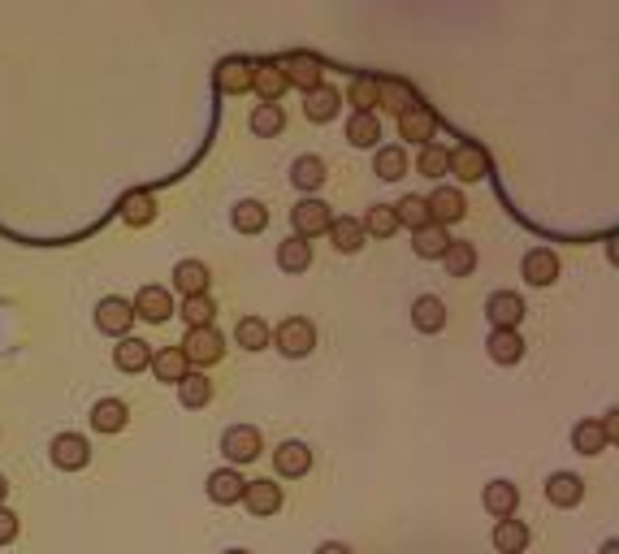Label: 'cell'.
<instances>
[{"label":"cell","instance_id":"obj_34","mask_svg":"<svg viewBox=\"0 0 619 554\" xmlns=\"http://www.w3.org/2000/svg\"><path fill=\"white\" fill-rule=\"evenodd\" d=\"M325 174H329V169H325L321 156H299V161L291 165V182L299 191H308V195L325 187Z\"/></svg>","mask_w":619,"mask_h":554},{"label":"cell","instance_id":"obj_48","mask_svg":"<svg viewBox=\"0 0 619 554\" xmlns=\"http://www.w3.org/2000/svg\"><path fill=\"white\" fill-rule=\"evenodd\" d=\"M18 529H22V524H18V516H13L9 507H0V546H9L13 537H18Z\"/></svg>","mask_w":619,"mask_h":554},{"label":"cell","instance_id":"obj_36","mask_svg":"<svg viewBox=\"0 0 619 554\" xmlns=\"http://www.w3.org/2000/svg\"><path fill=\"white\" fill-rule=\"evenodd\" d=\"M178 399H182V407H208L213 403V377L208 373H187L178 381Z\"/></svg>","mask_w":619,"mask_h":554},{"label":"cell","instance_id":"obj_16","mask_svg":"<svg viewBox=\"0 0 619 554\" xmlns=\"http://www.w3.org/2000/svg\"><path fill=\"white\" fill-rule=\"evenodd\" d=\"M252 91L265 104H278L282 100V91H286V74H282V65L278 61H256L252 65Z\"/></svg>","mask_w":619,"mask_h":554},{"label":"cell","instance_id":"obj_27","mask_svg":"<svg viewBox=\"0 0 619 554\" xmlns=\"http://www.w3.org/2000/svg\"><path fill=\"white\" fill-rule=\"evenodd\" d=\"M113 364L122 368V373H143V368L152 364V347L143 338H122L113 347Z\"/></svg>","mask_w":619,"mask_h":554},{"label":"cell","instance_id":"obj_49","mask_svg":"<svg viewBox=\"0 0 619 554\" xmlns=\"http://www.w3.org/2000/svg\"><path fill=\"white\" fill-rule=\"evenodd\" d=\"M598 425H602V433H607V442H615V438H619V420H615V412H607V416L598 420Z\"/></svg>","mask_w":619,"mask_h":554},{"label":"cell","instance_id":"obj_38","mask_svg":"<svg viewBox=\"0 0 619 554\" xmlns=\"http://www.w3.org/2000/svg\"><path fill=\"white\" fill-rule=\"evenodd\" d=\"M230 221H234V230H239V234H260L269 226V208L260 200H243V204H234Z\"/></svg>","mask_w":619,"mask_h":554},{"label":"cell","instance_id":"obj_39","mask_svg":"<svg viewBox=\"0 0 619 554\" xmlns=\"http://www.w3.org/2000/svg\"><path fill=\"white\" fill-rule=\"evenodd\" d=\"M394 208V221H399V226H407V230H425L429 226V204L420 200V195H403L399 204H390Z\"/></svg>","mask_w":619,"mask_h":554},{"label":"cell","instance_id":"obj_24","mask_svg":"<svg viewBox=\"0 0 619 554\" xmlns=\"http://www.w3.org/2000/svg\"><path fill=\"white\" fill-rule=\"evenodd\" d=\"M243 477L234 468H221V472H213L208 477V498H213L217 507H234V503H243Z\"/></svg>","mask_w":619,"mask_h":554},{"label":"cell","instance_id":"obj_45","mask_svg":"<svg viewBox=\"0 0 619 554\" xmlns=\"http://www.w3.org/2000/svg\"><path fill=\"white\" fill-rule=\"evenodd\" d=\"M360 226H364V239H368V234H373V239H390V234L399 230V221H394V208L390 204H373L364 213Z\"/></svg>","mask_w":619,"mask_h":554},{"label":"cell","instance_id":"obj_53","mask_svg":"<svg viewBox=\"0 0 619 554\" xmlns=\"http://www.w3.org/2000/svg\"><path fill=\"white\" fill-rule=\"evenodd\" d=\"M226 554H247V550H226Z\"/></svg>","mask_w":619,"mask_h":554},{"label":"cell","instance_id":"obj_32","mask_svg":"<svg viewBox=\"0 0 619 554\" xmlns=\"http://www.w3.org/2000/svg\"><path fill=\"white\" fill-rule=\"evenodd\" d=\"M446 247H451V234H446L442 226H433V221H429L425 230L412 234V252H416L420 260H442Z\"/></svg>","mask_w":619,"mask_h":554},{"label":"cell","instance_id":"obj_13","mask_svg":"<svg viewBox=\"0 0 619 554\" xmlns=\"http://www.w3.org/2000/svg\"><path fill=\"white\" fill-rule=\"evenodd\" d=\"M243 507L252 516H278L282 511V485L278 481H247L243 485Z\"/></svg>","mask_w":619,"mask_h":554},{"label":"cell","instance_id":"obj_47","mask_svg":"<svg viewBox=\"0 0 619 554\" xmlns=\"http://www.w3.org/2000/svg\"><path fill=\"white\" fill-rule=\"evenodd\" d=\"M347 100H351L355 113H373V109H377V78L360 74V78H355V83L347 87Z\"/></svg>","mask_w":619,"mask_h":554},{"label":"cell","instance_id":"obj_17","mask_svg":"<svg viewBox=\"0 0 619 554\" xmlns=\"http://www.w3.org/2000/svg\"><path fill=\"white\" fill-rule=\"evenodd\" d=\"M529 542H533V529L524 520L507 516V520L494 524V550L498 554H524V550H529Z\"/></svg>","mask_w":619,"mask_h":554},{"label":"cell","instance_id":"obj_26","mask_svg":"<svg viewBox=\"0 0 619 554\" xmlns=\"http://www.w3.org/2000/svg\"><path fill=\"white\" fill-rule=\"evenodd\" d=\"M329 243H334V252L355 256L364 247V226L355 217H334L329 221Z\"/></svg>","mask_w":619,"mask_h":554},{"label":"cell","instance_id":"obj_12","mask_svg":"<svg viewBox=\"0 0 619 554\" xmlns=\"http://www.w3.org/2000/svg\"><path fill=\"white\" fill-rule=\"evenodd\" d=\"M130 308H135V321L161 325V321H169V316H174V299H169L165 286H143Z\"/></svg>","mask_w":619,"mask_h":554},{"label":"cell","instance_id":"obj_20","mask_svg":"<svg viewBox=\"0 0 619 554\" xmlns=\"http://www.w3.org/2000/svg\"><path fill=\"white\" fill-rule=\"evenodd\" d=\"M481 503L494 520H507V516H516V507H520V490L511 481H490L481 494Z\"/></svg>","mask_w":619,"mask_h":554},{"label":"cell","instance_id":"obj_46","mask_svg":"<svg viewBox=\"0 0 619 554\" xmlns=\"http://www.w3.org/2000/svg\"><path fill=\"white\" fill-rule=\"evenodd\" d=\"M442 265H446V273H451V277H468L472 269H477V247L451 239V247H446V256H442Z\"/></svg>","mask_w":619,"mask_h":554},{"label":"cell","instance_id":"obj_10","mask_svg":"<svg viewBox=\"0 0 619 554\" xmlns=\"http://www.w3.org/2000/svg\"><path fill=\"white\" fill-rule=\"evenodd\" d=\"M429 221H433V226H455V221H464V213H468V200H464V191H459V187H438V191H433L429 195Z\"/></svg>","mask_w":619,"mask_h":554},{"label":"cell","instance_id":"obj_30","mask_svg":"<svg viewBox=\"0 0 619 554\" xmlns=\"http://www.w3.org/2000/svg\"><path fill=\"white\" fill-rule=\"evenodd\" d=\"M412 325L420 329V334H438V329L446 325V303L438 295H420L412 303Z\"/></svg>","mask_w":619,"mask_h":554},{"label":"cell","instance_id":"obj_35","mask_svg":"<svg viewBox=\"0 0 619 554\" xmlns=\"http://www.w3.org/2000/svg\"><path fill=\"white\" fill-rule=\"evenodd\" d=\"M269 338H273V329L265 325V321H260V316H243V321L239 325H234V342H239V347L243 351H265L269 347Z\"/></svg>","mask_w":619,"mask_h":554},{"label":"cell","instance_id":"obj_23","mask_svg":"<svg viewBox=\"0 0 619 554\" xmlns=\"http://www.w3.org/2000/svg\"><path fill=\"white\" fill-rule=\"evenodd\" d=\"M117 213H122L126 226H152L156 221V200H152V191H126L122 195V204H117Z\"/></svg>","mask_w":619,"mask_h":554},{"label":"cell","instance_id":"obj_37","mask_svg":"<svg viewBox=\"0 0 619 554\" xmlns=\"http://www.w3.org/2000/svg\"><path fill=\"white\" fill-rule=\"evenodd\" d=\"M377 139H381L377 113H351V122H347V143L351 148H377Z\"/></svg>","mask_w":619,"mask_h":554},{"label":"cell","instance_id":"obj_43","mask_svg":"<svg viewBox=\"0 0 619 554\" xmlns=\"http://www.w3.org/2000/svg\"><path fill=\"white\" fill-rule=\"evenodd\" d=\"M373 174H377L381 182H399V178L407 174V152H403V148H377V156H373Z\"/></svg>","mask_w":619,"mask_h":554},{"label":"cell","instance_id":"obj_22","mask_svg":"<svg viewBox=\"0 0 619 554\" xmlns=\"http://www.w3.org/2000/svg\"><path fill=\"white\" fill-rule=\"evenodd\" d=\"M412 104H416L412 83H403V78H377V109H390L399 117L403 109H412Z\"/></svg>","mask_w":619,"mask_h":554},{"label":"cell","instance_id":"obj_9","mask_svg":"<svg viewBox=\"0 0 619 554\" xmlns=\"http://www.w3.org/2000/svg\"><path fill=\"white\" fill-rule=\"evenodd\" d=\"M329 221H334V213H329V208L316 200V195H308V200H299L291 208V226H295L299 239H316V234H325Z\"/></svg>","mask_w":619,"mask_h":554},{"label":"cell","instance_id":"obj_11","mask_svg":"<svg viewBox=\"0 0 619 554\" xmlns=\"http://www.w3.org/2000/svg\"><path fill=\"white\" fill-rule=\"evenodd\" d=\"M524 299L516 295V290H494L490 299H485V316H490L494 329H516L524 321Z\"/></svg>","mask_w":619,"mask_h":554},{"label":"cell","instance_id":"obj_51","mask_svg":"<svg viewBox=\"0 0 619 554\" xmlns=\"http://www.w3.org/2000/svg\"><path fill=\"white\" fill-rule=\"evenodd\" d=\"M5 494H9V481L0 477V507H5Z\"/></svg>","mask_w":619,"mask_h":554},{"label":"cell","instance_id":"obj_4","mask_svg":"<svg viewBox=\"0 0 619 554\" xmlns=\"http://www.w3.org/2000/svg\"><path fill=\"white\" fill-rule=\"evenodd\" d=\"M182 355H187V364L213 368V364L221 360V355H226V338H221L213 325H208V329H187V342H182Z\"/></svg>","mask_w":619,"mask_h":554},{"label":"cell","instance_id":"obj_15","mask_svg":"<svg viewBox=\"0 0 619 554\" xmlns=\"http://www.w3.org/2000/svg\"><path fill=\"white\" fill-rule=\"evenodd\" d=\"M273 468H278V477H291V481L295 477H308V472H312V451H308L304 442L286 438L278 451H273Z\"/></svg>","mask_w":619,"mask_h":554},{"label":"cell","instance_id":"obj_52","mask_svg":"<svg viewBox=\"0 0 619 554\" xmlns=\"http://www.w3.org/2000/svg\"><path fill=\"white\" fill-rule=\"evenodd\" d=\"M602 554H619V546H615V542H607V550H602Z\"/></svg>","mask_w":619,"mask_h":554},{"label":"cell","instance_id":"obj_31","mask_svg":"<svg viewBox=\"0 0 619 554\" xmlns=\"http://www.w3.org/2000/svg\"><path fill=\"white\" fill-rule=\"evenodd\" d=\"M126 420H130V412H126L122 399H100L96 407H91V429L96 433H122Z\"/></svg>","mask_w":619,"mask_h":554},{"label":"cell","instance_id":"obj_14","mask_svg":"<svg viewBox=\"0 0 619 554\" xmlns=\"http://www.w3.org/2000/svg\"><path fill=\"white\" fill-rule=\"evenodd\" d=\"M217 91L221 96H243V91H252V61L243 57H226L217 65Z\"/></svg>","mask_w":619,"mask_h":554},{"label":"cell","instance_id":"obj_50","mask_svg":"<svg viewBox=\"0 0 619 554\" xmlns=\"http://www.w3.org/2000/svg\"><path fill=\"white\" fill-rule=\"evenodd\" d=\"M316 554H351V546H342V542H325Z\"/></svg>","mask_w":619,"mask_h":554},{"label":"cell","instance_id":"obj_8","mask_svg":"<svg viewBox=\"0 0 619 554\" xmlns=\"http://www.w3.org/2000/svg\"><path fill=\"white\" fill-rule=\"evenodd\" d=\"M135 325V308L122 299V295H109L96 303V329L109 338H126V329Z\"/></svg>","mask_w":619,"mask_h":554},{"label":"cell","instance_id":"obj_5","mask_svg":"<svg viewBox=\"0 0 619 554\" xmlns=\"http://www.w3.org/2000/svg\"><path fill=\"white\" fill-rule=\"evenodd\" d=\"M52 464H57L61 472H83L91 464V442L83 438V433H57L48 446Z\"/></svg>","mask_w":619,"mask_h":554},{"label":"cell","instance_id":"obj_6","mask_svg":"<svg viewBox=\"0 0 619 554\" xmlns=\"http://www.w3.org/2000/svg\"><path fill=\"white\" fill-rule=\"evenodd\" d=\"M446 174H455L464 182H481L490 174V152H485L477 139H464L459 148H451V169H446Z\"/></svg>","mask_w":619,"mask_h":554},{"label":"cell","instance_id":"obj_2","mask_svg":"<svg viewBox=\"0 0 619 554\" xmlns=\"http://www.w3.org/2000/svg\"><path fill=\"white\" fill-rule=\"evenodd\" d=\"M278 65H282V74H286V87H299L304 96H308L312 87L325 83V61L316 57V52H286Z\"/></svg>","mask_w":619,"mask_h":554},{"label":"cell","instance_id":"obj_3","mask_svg":"<svg viewBox=\"0 0 619 554\" xmlns=\"http://www.w3.org/2000/svg\"><path fill=\"white\" fill-rule=\"evenodd\" d=\"M260 451H265V438H260L256 425H230L221 433V455H226L230 464H252Z\"/></svg>","mask_w":619,"mask_h":554},{"label":"cell","instance_id":"obj_42","mask_svg":"<svg viewBox=\"0 0 619 554\" xmlns=\"http://www.w3.org/2000/svg\"><path fill=\"white\" fill-rule=\"evenodd\" d=\"M572 446H576L581 455H602L611 442H607V433H602L598 420H581V425L572 429Z\"/></svg>","mask_w":619,"mask_h":554},{"label":"cell","instance_id":"obj_18","mask_svg":"<svg viewBox=\"0 0 619 554\" xmlns=\"http://www.w3.org/2000/svg\"><path fill=\"white\" fill-rule=\"evenodd\" d=\"M304 113H308V122H334V117L342 113V91L338 87H312L308 96H304Z\"/></svg>","mask_w":619,"mask_h":554},{"label":"cell","instance_id":"obj_41","mask_svg":"<svg viewBox=\"0 0 619 554\" xmlns=\"http://www.w3.org/2000/svg\"><path fill=\"white\" fill-rule=\"evenodd\" d=\"M178 316L187 321V329H208L217 321V303L208 299V295H195V299H182V308Z\"/></svg>","mask_w":619,"mask_h":554},{"label":"cell","instance_id":"obj_28","mask_svg":"<svg viewBox=\"0 0 619 554\" xmlns=\"http://www.w3.org/2000/svg\"><path fill=\"white\" fill-rule=\"evenodd\" d=\"M152 373H156V381H165V386H178V381L191 373V364H187V355H182V347H165L152 355Z\"/></svg>","mask_w":619,"mask_h":554},{"label":"cell","instance_id":"obj_25","mask_svg":"<svg viewBox=\"0 0 619 554\" xmlns=\"http://www.w3.org/2000/svg\"><path fill=\"white\" fill-rule=\"evenodd\" d=\"M546 498H550L555 507L568 511V507H576V503L585 498V481L576 477V472H555V477L546 481Z\"/></svg>","mask_w":619,"mask_h":554},{"label":"cell","instance_id":"obj_40","mask_svg":"<svg viewBox=\"0 0 619 554\" xmlns=\"http://www.w3.org/2000/svg\"><path fill=\"white\" fill-rule=\"evenodd\" d=\"M278 265L286 269V273H304L308 265H312V243L308 239H286V243H278Z\"/></svg>","mask_w":619,"mask_h":554},{"label":"cell","instance_id":"obj_33","mask_svg":"<svg viewBox=\"0 0 619 554\" xmlns=\"http://www.w3.org/2000/svg\"><path fill=\"white\" fill-rule=\"evenodd\" d=\"M247 126H252V135H256V139H273V135H282V130H286V113H282V104H256L252 117H247Z\"/></svg>","mask_w":619,"mask_h":554},{"label":"cell","instance_id":"obj_21","mask_svg":"<svg viewBox=\"0 0 619 554\" xmlns=\"http://www.w3.org/2000/svg\"><path fill=\"white\" fill-rule=\"evenodd\" d=\"M174 286L182 290V299H195V295H208L213 277H208V265H204V260H178Z\"/></svg>","mask_w":619,"mask_h":554},{"label":"cell","instance_id":"obj_29","mask_svg":"<svg viewBox=\"0 0 619 554\" xmlns=\"http://www.w3.org/2000/svg\"><path fill=\"white\" fill-rule=\"evenodd\" d=\"M485 351H490L494 364H520L524 360V338L516 329H494L490 342H485Z\"/></svg>","mask_w":619,"mask_h":554},{"label":"cell","instance_id":"obj_1","mask_svg":"<svg viewBox=\"0 0 619 554\" xmlns=\"http://www.w3.org/2000/svg\"><path fill=\"white\" fill-rule=\"evenodd\" d=\"M269 347H278L286 360H304V355H312V347H316V325L308 316H286V321L273 329Z\"/></svg>","mask_w":619,"mask_h":554},{"label":"cell","instance_id":"obj_19","mask_svg":"<svg viewBox=\"0 0 619 554\" xmlns=\"http://www.w3.org/2000/svg\"><path fill=\"white\" fill-rule=\"evenodd\" d=\"M520 273H524V282L529 286H550L559 277V256L550 252V247H533V252L524 256Z\"/></svg>","mask_w":619,"mask_h":554},{"label":"cell","instance_id":"obj_44","mask_svg":"<svg viewBox=\"0 0 619 554\" xmlns=\"http://www.w3.org/2000/svg\"><path fill=\"white\" fill-rule=\"evenodd\" d=\"M416 169L425 178H446V169H451V148H442V143H425L416 156Z\"/></svg>","mask_w":619,"mask_h":554},{"label":"cell","instance_id":"obj_7","mask_svg":"<svg viewBox=\"0 0 619 554\" xmlns=\"http://www.w3.org/2000/svg\"><path fill=\"white\" fill-rule=\"evenodd\" d=\"M433 135H438V113L429 109V104H412V109H403L399 113V139H407V143H433Z\"/></svg>","mask_w":619,"mask_h":554}]
</instances>
